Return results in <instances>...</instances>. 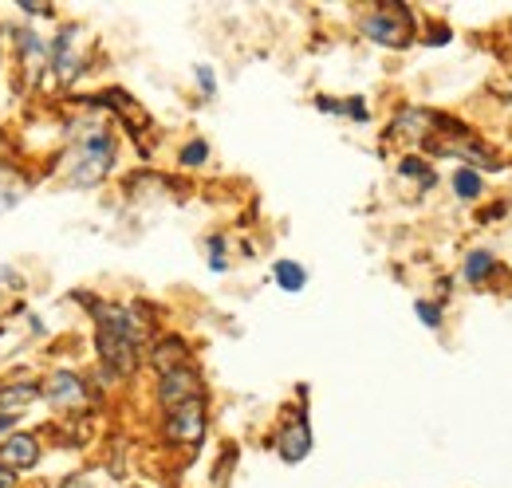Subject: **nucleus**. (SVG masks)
<instances>
[{
    "instance_id": "1",
    "label": "nucleus",
    "mask_w": 512,
    "mask_h": 488,
    "mask_svg": "<svg viewBox=\"0 0 512 488\" xmlns=\"http://www.w3.org/2000/svg\"><path fill=\"white\" fill-rule=\"evenodd\" d=\"M142 339H146V331H142L138 315H130L127 307H103L99 311V335H95V343H99L103 374H111L107 382L134 374Z\"/></svg>"
},
{
    "instance_id": "2",
    "label": "nucleus",
    "mask_w": 512,
    "mask_h": 488,
    "mask_svg": "<svg viewBox=\"0 0 512 488\" xmlns=\"http://www.w3.org/2000/svg\"><path fill=\"white\" fill-rule=\"evenodd\" d=\"M111 166H115V138L107 130H91L71 150V185L91 189L111 174Z\"/></svg>"
},
{
    "instance_id": "3",
    "label": "nucleus",
    "mask_w": 512,
    "mask_h": 488,
    "mask_svg": "<svg viewBox=\"0 0 512 488\" xmlns=\"http://www.w3.org/2000/svg\"><path fill=\"white\" fill-rule=\"evenodd\" d=\"M363 36L383 48H406L414 40V16L402 4H383L363 16Z\"/></svg>"
},
{
    "instance_id": "4",
    "label": "nucleus",
    "mask_w": 512,
    "mask_h": 488,
    "mask_svg": "<svg viewBox=\"0 0 512 488\" xmlns=\"http://www.w3.org/2000/svg\"><path fill=\"white\" fill-rule=\"evenodd\" d=\"M166 437L174 445H197L205 437V398L166 410Z\"/></svg>"
},
{
    "instance_id": "5",
    "label": "nucleus",
    "mask_w": 512,
    "mask_h": 488,
    "mask_svg": "<svg viewBox=\"0 0 512 488\" xmlns=\"http://www.w3.org/2000/svg\"><path fill=\"white\" fill-rule=\"evenodd\" d=\"M197 398H205V386H201V378L193 374L190 366L166 370V374L158 378V402H162V410H174V406L197 402Z\"/></svg>"
},
{
    "instance_id": "6",
    "label": "nucleus",
    "mask_w": 512,
    "mask_h": 488,
    "mask_svg": "<svg viewBox=\"0 0 512 488\" xmlns=\"http://www.w3.org/2000/svg\"><path fill=\"white\" fill-rule=\"evenodd\" d=\"M36 461H40V441H36L32 433H12V437L0 441V465L12 469L16 477H20L24 469H32Z\"/></svg>"
},
{
    "instance_id": "7",
    "label": "nucleus",
    "mask_w": 512,
    "mask_h": 488,
    "mask_svg": "<svg viewBox=\"0 0 512 488\" xmlns=\"http://www.w3.org/2000/svg\"><path fill=\"white\" fill-rule=\"evenodd\" d=\"M276 453H280L288 465H300V461L312 453V426H308L304 414H296L292 426L280 429V437H276Z\"/></svg>"
},
{
    "instance_id": "8",
    "label": "nucleus",
    "mask_w": 512,
    "mask_h": 488,
    "mask_svg": "<svg viewBox=\"0 0 512 488\" xmlns=\"http://www.w3.org/2000/svg\"><path fill=\"white\" fill-rule=\"evenodd\" d=\"M75 40H79V28H60V36H56L52 48H48V60H52V71L60 75V83H71V79L79 75Z\"/></svg>"
},
{
    "instance_id": "9",
    "label": "nucleus",
    "mask_w": 512,
    "mask_h": 488,
    "mask_svg": "<svg viewBox=\"0 0 512 488\" xmlns=\"http://www.w3.org/2000/svg\"><path fill=\"white\" fill-rule=\"evenodd\" d=\"M40 394L48 398V402H56V406H79V402H87V386H83V378L79 374H48V382L40 386Z\"/></svg>"
},
{
    "instance_id": "10",
    "label": "nucleus",
    "mask_w": 512,
    "mask_h": 488,
    "mask_svg": "<svg viewBox=\"0 0 512 488\" xmlns=\"http://www.w3.org/2000/svg\"><path fill=\"white\" fill-rule=\"evenodd\" d=\"M438 119L442 115H434L426 107H410V111H402L394 119V134H402V138H430L438 130Z\"/></svg>"
},
{
    "instance_id": "11",
    "label": "nucleus",
    "mask_w": 512,
    "mask_h": 488,
    "mask_svg": "<svg viewBox=\"0 0 512 488\" xmlns=\"http://www.w3.org/2000/svg\"><path fill=\"white\" fill-rule=\"evenodd\" d=\"M150 359H154V366H158V374H166V370L186 366L190 351H186V343H182V339H162V343L150 351Z\"/></svg>"
},
{
    "instance_id": "12",
    "label": "nucleus",
    "mask_w": 512,
    "mask_h": 488,
    "mask_svg": "<svg viewBox=\"0 0 512 488\" xmlns=\"http://www.w3.org/2000/svg\"><path fill=\"white\" fill-rule=\"evenodd\" d=\"M32 398H40L36 382H20V386H0V414H20Z\"/></svg>"
},
{
    "instance_id": "13",
    "label": "nucleus",
    "mask_w": 512,
    "mask_h": 488,
    "mask_svg": "<svg viewBox=\"0 0 512 488\" xmlns=\"http://www.w3.org/2000/svg\"><path fill=\"white\" fill-rule=\"evenodd\" d=\"M272 276H276V284H280L284 292H304V284H308V272H304V264H296V260H276Z\"/></svg>"
},
{
    "instance_id": "14",
    "label": "nucleus",
    "mask_w": 512,
    "mask_h": 488,
    "mask_svg": "<svg viewBox=\"0 0 512 488\" xmlns=\"http://www.w3.org/2000/svg\"><path fill=\"white\" fill-rule=\"evenodd\" d=\"M493 272H497L493 252H469V256H465V280H469V284H481V280L493 276Z\"/></svg>"
},
{
    "instance_id": "15",
    "label": "nucleus",
    "mask_w": 512,
    "mask_h": 488,
    "mask_svg": "<svg viewBox=\"0 0 512 488\" xmlns=\"http://www.w3.org/2000/svg\"><path fill=\"white\" fill-rule=\"evenodd\" d=\"M453 193H457L461 201H477V197H481V174L469 170V166H461V170L453 174Z\"/></svg>"
},
{
    "instance_id": "16",
    "label": "nucleus",
    "mask_w": 512,
    "mask_h": 488,
    "mask_svg": "<svg viewBox=\"0 0 512 488\" xmlns=\"http://www.w3.org/2000/svg\"><path fill=\"white\" fill-rule=\"evenodd\" d=\"M24 201V185L16 182L8 170H0V213H8L12 205H20Z\"/></svg>"
},
{
    "instance_id": "17",
    "label": "nucleus",
    "mask_w": 512,
    "mask_h": 488,
    "mask_svg": "<svg viewBox=\"0 0 512 488\" xmlns=\"http://www.w3.org/2000/svg\"><path fill=\"white\" fill-rule=\"evenodd\" d=\"M398 174H402V178H418L422 185H434V170H430L426 162H418V158H402V162H398Z\"/></svg>"
},
{
    "instance_id": "18",
    "label": "nucleus",
    "mask_w": 512,
    "mask_h": 488,
    "mask_svg": "<svg viewBox=\"0 0 512 488\" xmlns=\"http://www.w3.org/2000/svg\"><path fill=\"white\" fill-rule=\"evenodd\" d=\"M209 158V146H205V138H193L182 146V166H201Z\"/></svg>"
},
{
    "instance_id": "19",
    "label": "nucleus",
    "mask_w": 512,
    "mask_h": 488,
    "mask_svg": "<svg viewBox=\"0 0 512 488\" xmlns=\"http://www.w3.org/2000/svg\"><path fill=\"white\" fill-rule=\"evenodd\" d=\"M414 311H418V319H422L426 327H442V307H438V304H426V300H418V307H414Z\"/></svg>"
},
{
    "instance_id": "20",
    "label": "nucleus",
    "mask_w": 512,
    "mask_h": 488,
    "mask_svg": "<svg viewBox=\"0 0 512 488\" xmlns=\"http://www.w3.org/2000/svg\"><path fill=\"white\" fill-rule=\"evenodd\" d=\"M197 83L205 87V95H213V91H217V79H213V71H209V67H197Z\"/></svg>"
},
{
    "instance_id": "21",
    "label": "nucleus",
    "mask_w": 512,
    "mask_h": 488,
    "mask_svg": "<svg viewBox=\"0 0 512 488\" xmlns=\"http://www.w3.org/2000/svg\"><path fill=\"white\" fill-rule=\"evenodd\" d=\"M343 111H347L351 119H367V103H363V99H351V103H347Z\"/></svg>"
},
{
    "instance_id": "22",
    "label": "nucleus",
    "mask_w": 512,
    "mask_h": 488,
    "mask_svg": "<svg viewBox=\"0 0 512 488\" xmlns=\"http://www.w3.org/2000/svg\"><path fill=\"white\" fill-rule=\"evenodd\" d=\"M0 280H4V288H20V276L12 268H4V264H0Z\"/></svg>"
},
{
    "instance_id": "23",
    "label": "nucleus",
    "mask_w": 512,
    "mask_h": 488,
    "mask_svg": "<svg viewBox=\"0 0 512 488\" xmlns=\"http://www.w3.org/2000/svg\"><path fill=\"white\" fill-rule=\"evenodd\" d=\"M0 488H16V473L4 469V465H0Z\"/></svg>"
},
{
    "instance_id": "24",
    "label": "nucleus",
    "mask_w": 512,
    "mask_h": 488,
    "mask_svg": "<svg viewBox=\"0 0 512 488\" xmlns=\"http://www.w3.org/2000/svg\"><path fill=\"white\" fill-rule=\"evenodd\" d=\"M430 44H449V32H446V28H434V36H430Z\"/></svg>"
},
{
    "instance_id": "25",
    "label": "nucleus",
    "mask_w": 512,
    "mask_h": 488,
    "mask_svg": "<svg viewBox=\"0 0 512 488\" xmlns=\"http://www.w3.org/2000/svg\"><path fill=\"white\" fill-rule=\"evenodd\" d=\"M16 426V414H0V433H4V429H12Z\"/></svg>"
}]
</instances>
